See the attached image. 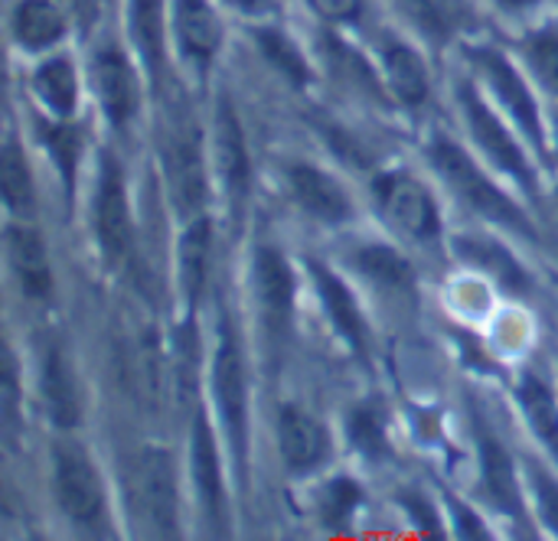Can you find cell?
Here are the masks:
<instances>
[{
  "label": "cell",
  "mask_w": 558,
  "mask_h": 541,
  "mask_svg": "<svg viewBox=\"0 0 558 541\" xmlns=\"http://www.w3.org/2000/svg\"><path fill=\"white\" fill-rule=\"evenodd\" d=\"M530 62L546 88L558 95V33H539L530 39Z\"/></svg>",
  "instance_id": "cell-36"
},
{
  "label": "cell",
  "mask_w": 558,
  "mask_h": 541,
  "mask_svg": "<svg viewBox=\"0 0 558 541\" xmlns=\"http://www.w3.org/2000/svg\"><path fill=\"white\" fill-rule=\"evenodd\" d=\"M520 405H523L536 438L546 447H553L558 457V408L556 402H553V392L536 376H523V382H520Z\"/></svg>",
  "instance_id": "cell-25"
},
{
  "label": "cell",
  "mask_w": 558,
  "mask_h": 541,
  "mask_svg": "<svg viewBox=\"0 0 558 541\" xmlns=\"http://www.w3.org/2000/svg\"><path fill=\"white\" fill-rule=\"evenodd\" d=\"M510 7H526V3H533V0H507Z\"/></svg>",
  "instance_id": "cell-45"
},
{
  "label": "cell",
  "mask_w": 558,
  "mask_h": 541,
  "mask_svg": "<svg viewBox=\"0 0 558 541\" xmlns=\"http://www.w3.org/2000/svg\"><path fill=\"white\" fill-rule=\"evenodd\" d=\"M327 65H330V72L347 85V88H353V91H369V95H376V85H373V75H369V69L363 65V59L356 56V52H350L343 42H337V39H327Z\"/></svg>",
  "instance_id": "cell-32"
},
{
  "label": "cell",
  "mask_w": 558,
  "mask_h": 541,
  "mask_svg": "<svg viewBox=\"0 0 558 541\" xmlns=\"http://www.w3.org/2000/svg\"><path fill=\"white\" fill-rule=\"evenodd\" d=\"M229 3L239 7V10H248V13H258V10L268 7V0H229Z\"/></svg>",
  "instance_id": "cell-44"
},
{
  "label": "cell",
  "mask_w": 558,
  "mask_h": 541,
  "mask_svg": "<svg viewBox=\"0 0 558 541\" xmlns=\"http://www.w3.org/2000/svg\"><path fill=\"white\" fill-rule=\"evenodd\" d=\"M255 284H258L262 304H265L275 317L288 313L291 297H294V278H291L288 261H284L278 251H271V248H262V251H258V258H255Z\"/></svg>",
  "instance_id": "cell-24"
},
{
  "label": "cell",
  "mask_w": 558,
  "mask_h": 541,
  "mask_svg": "<svg viewBox=\"0 0 558 541\" xmlns=\"http://www.w3.org/2000/svg\"><path fill=\"white\" fill-rule=\"evenodd\" d=\"M177 36L186 56H193L196 62H209L219 49L222 26L206 0H177Z\"/></svg>",
  "instance_id": "cell-18"
},
{
  "label": "cell",
  "mask_w": 558,
  "mask_h": 541,
  "mask_svg": "<svg viewBox=\"0 0 558 541\" xmlns=\"http://www.w3.org/2000/svg\"><path fill=\"white\" fill-rule=\"evenodd\" d=\"M454 248H458V255H461L468 265L487 271V274L497 278L504 287H510V291H523V287H526V274L520 271V265L513 261V255H510L504 245L487 242V238H458Z\"/></svg>",
  "instance_id": "cell-22"
},
{
  "label": "cell",
  "mask_w": 558,
  "mask_h": 541,
  "mask_svg": "<svg viewBox=\"0 0 558 541\" xmlns=\"http://www.w3.org/2000/svg\"><path fill=\"white\" fill-rule=\"evenodd\" d=\"M95 232L98 245L108 261H121L131 248V216H128V196L121 170L111 157L101 163V180L95 193Z\"/></svg>",
  "instance_id": "cell-6"
},
{
  "label": "cell",
  "mask_w": 558,
  "mask_h": 541,
  "mask_svg": "<svg viewBox=\"0 0 558 541\" xmlns=\"http://www.w3.org/2000/svg\"><path fill=\"white\" fill-rule=\"evenodd\" d=\"M383 62H386V78H389L396 98L418 108L428 98V69H425V62L405 42H396V39L383 46Z\"/></svg>",
  "instance_id": "cell-20"
},
{
  "label": "cell",
  "mask_w": 558,
  "mask_h": 541,
  "mask_svg": "<svg viewBox=\"0 0 558 541\" xmlns=\"http://www.w3.org/2000/svg\"><path fill=\"white\" fill-rule=\"evenodd\" d=\"M350 441L366 457H383L386 454V415H383L379 405L369 402V405H360L350 415Z\"/></svg>",
  "instance_id": "cell-31"
},
{
  "label": "cell",
  "mask_w": 558,
  "mask_h": 541,
  "mask_svg": "<svg viewBox=\"0 0 558 541\" xmlns=\"http://www.w3.org/2000/svg\"><path fill=\"white\" fill-rule=\"evenodd\" d=\"M52 483L59 506L75 526L95 529L105 516V493L98 483V474L85 451L75 444H59L56 447V464H52Z\"/></svg>",
  "instance_id": "cell-2"
},
{
  "label": "cell",
  "mask_w": 558,
  "mask_h": 541,
  "mask_svg": "<svg viewBox=\"0 0 558 541\" xmlns=\"http://www.w3.org/2000/svg\"><path fill=\"white\" fill-rule=\"evenodd\" d=\"M356 261H360V268H363L373 281H379V284H386V287H405V284L412 281L409 261H405L402 255H396L392 248H386V245H369V248H363Z\"/></svg>",
  "instance_id": "cell-30"
},
{
  "label": "cell",
  "mask_w": 558,
  "mask_h": 541,
  "mask_svg": "<svg viewBox=\"0 0 558 541\" xmlns=\"http://www.w3.org/2000/svg\"><path fill=\"white\" fill-rule=\"evenodd\" d=\"M451 509H454V516H458V526H461V536H464V539H487V532L481 529V519H477V516H468L458 503H451Z\"/></svg>",
  "instance_id": "cell-41"
},
{
  "label": "cell",
  "mask_w": 558,
  "mask_h": 541,
  "mask_svg": "<svg viewBox=\"0 0 558 541\" xmlns=\"http://www.w3.org/2000/svg\"><path fill=\"white\" fill-rule=\"evenodd\" d=\"M216 157H219V173H222L226 193L239 206L248 193V153H245V137H242L239 118L232 114L229 104H222L219 118H216Z\"/></svg>",
  "instance_id": "cell-14"
},
{
  "label": "cell",
  "mask_w": 558,
  "mask_h": 541,
  "mask_svg": "<svg viewBox=\"0 0 558 541\" xmlns=\"http://www.w3.org/2000/svg\"><path fill=\"white\" fill-rule=\"evenodd\" d=\"M533 490H536V503H539L546 526L558 536V483L546 470L533 467Z\"/></svg>",
  "instance_id": "cell-38"
},
{
  "label": "cell",
  "mask_w": 558,
  "mask_h": 541,
  "mask_svg": "<svg viewBox=\"0 0 558 541\" xmlns=\"http://www.w3.org/2000/svg\"><path fill=\"white\" fill-rule=\"evenodd\" d=\"M405 506H409L412 519H415V522H422V529H425V532L438 536V519L432 516V509H428V506H425L422 500H418V503H415V500H405Z\"/></svg>",
  "instance_id": "cell-42"
},
{
  "label": "cell",
  "mask_w": 558,
  "mask_h": 541,
  "mask_svg": "<svg viewBox=\"0 0 558 541\" xmlns=\"http://www.w3.org/2000/svg\"><path fill=\"white\" fill-rule=\"evenodd\" d=\"M134 490L147 526L163 539L177 536V477H173V460L163 451L150 447L137 457Z\"/></svg>",
  "instance_id": "cell-4"
},
{
  "label": "cell",
  "mask_w": 558,
  "mask_h": 541,
  "mask_svg": "<svg viewBox=\"0 0 558 541\" xmlns=\"http://www.w3.org/2000/svg\"><path fill=\"white\" fill-rule=\"evenodd\" d=\"M7 258H10V268H13L23 294L49 297L52 271H49L46 248H43V242H39V235L33 229H26V225H10L7 229Z\"/></svg>",
  "instance_id": "cell-13"
},
{
  "label": "cell",
  "mask_w": 558,
  "mask_h": 541,
  "mask_svg": "<svg viewBox=\"0 0 558 541\" xmlns=\"http://www.w3.org/2000/svg\"><path fill=\"white\" fill-rule=\"evenodd\" d=\"M163 173L170 186V199L180 212L196 216L206 199V173H203V150L193 127L177 124L163 144Z\"/></svg>",
  "instance_id": "cell-5"
},
{
  "label": "cell",
  "mask_w": 558,
  "mask_h": 541,
  "mask_svg": "<svg viewBox=\"0 0 558 541\" xmlns=\"http://www.w3.org/2000/svg\"><path fill=\"white\" fill-rule=\"evenodd\" d=\"M49 147L62 167V176L65 183H72V170H75V160H78V150H82V140H78V131L72 127H56L49 131Z\"/></svg>",
  "instance_id": "cell-37"
},
{
  "label": "cell",
  "mask_w": 558,
  "mask_h": 541,
  "mask_svg": "<svg viewBox=\"0 0 558 541\" xmlns=\"http://www.w3.org/2000/svg\"><path fill=\"white\" fill-rule=\"evenodd\" d=\"M36 95L43 98V104L56 114H72L75 108V72L65 59H49L36 69L33 75Z\"/></svg>",
  "instance_id": "cell-27"
},
{
  "label": "cell",
  "mask_w": 558,
  "mask_h": 541,
  "mask_svg": "<svg viewBox=\"0 0 558 541\" xmlns=\"http://www.w3.org/2000/svg\"><path fill=\"white\" fill-rule=\"evenodd\" d=\"M314 278H317V291H320V300L330 313V323L337 327L340 336H347V343L353 349H366V330H363V317H360V307L353 300V294L347 291V284L340 278H333L324 265H311Z\"/></svg>",
  "instance_id": "cell-19"
},
{
  "label": "cell",
  "mask_w": 558,
  "mask_h": 541,
  "mask_svg": "<svg viewBox=\"0 0 558 541\" xmlns=\"http://www.w3.org/2000/svg\"><path fill=\"white\" fill-rule=\"evenodd\" d=\"M193 480H196L199 503H203L209 526L222 529L226 526V500H222L219 454H216L213 431L203 415H196V421H193Z\"/></svg>",
  "instance_id": "cell-12"
},
{
  "label": "cell",
  "mask_w": 558,
  "mask_h": 541,
  "mask_svg": "<svg viewBox=\"0 0 558 541\" xmlns=\"http://www.w3.org/2000/svg\"><path fill=\"white\" fill-rule=\"evenodd\" d=\"M477 56V65L484 69V75L490 78V85L497 88L504 108L513 114V121L530 134V140L536 147H543V124H539V108L530 95V88L523 85V78L517 75V69L500 56V52H490V49H481L474 52Z\"/></svg>",
  "instance_id": "cell-9"
},
{
  "label": "cell",
  "mask_w": 558,
  "mask_h": 541,
  "mask_svg": "<svg viewBox=\"0 0 558 541\" xmlns=\"http://www.w3.org/2000/svg\"><path fill=\"white\" fill-rule=\"evenodd\" d=\"M258 46H262V52L268 56V62L278 65L281 75H288L294 85H304V82H307L304 56L294 49V42H291L288 36H281V33H275V29H262V33H258Z\"/></svg>",
  "instance_id": "cell-33"
},
{
  "label": "cell",
  "mask_w": 558,
  "mask_h": 541,
  "mask_svg": "<svg viewBox=\"0 0 558 541\" xmlns=\"http://www.w3.org/2000/svg\"><path fill=\"white\" fill-rule=\"evenodd\" d=\"M311 7L327 20H353L360 13V0H311Z\"/></svg>",
  "instance_id": "cell-40"
},
{
  "label": "cell",
  "mask_w": 558,
  "mask_h": 541,
  "mask_svg": "<svg viewBox=\"0 0 558 541\" xmlns=\"http://www.w3.org/2000/svg\"><path fill=\"white\" fill-rule=\"evenodd\" d=\"M69 7H72V10L78 13V20H82V23H88V20H92V16L98 13L101 0H69Z\"/></svg>",
  "instance_id": "cell-43"
},
{
  "label": "cell",
  "mask_w": 558,
  "mask_h": 541,
  "mask_svg": "<svg viewBox=\"0 0 558 541\" xmlns=\"http://www.w3.org/2000/svg\"><path fill=\"white\" fill-rule=\"evenodd\" d=\"M43 398L49 408V418L59 428H75L82 421V398L72 376V366L65 362L62 349L52 346L43 359Z\"/></svg>",
  "instance_id": "cell-15"
},
{
  "label": "cell",
  "mask_w": 558,
  "mask_h": 541,
  "mask_svg": "<svg viewBox=\"0 0 558 541\" xmlns=\"http://www.w3.org/2000/svg\"><path fill=\"white\" fill-rule=\"evenodd\" d=\"M95 91L101 101V111L114 121L124 124L137 111V82L121 52H101L92 65Z\"/></svg>",
  "instance_id": "cell-10"
},
{
  "label": "cell",
  "mask_w": 558,
  "mask_h": 541,
  "mask_svg": "<svg viewBox=\"0 0 558 541\" xmlns=\"http://www.w3.org/2000/svg\"><path fill=\"white\" fill-rule=\"evenodd\" d=\"M134 36L137 46L147 59V65L157 72L160 56H163V16H160V0H134Z\"/></svg>",
  "instance_id": "cell-29"
},
{
  "label": "cell",
  "mask_w": 558,
  "mask_h": 541,
  "mask_svg": "<svg viewBox=\"0 0 558 541\" xmlns=\"http://www.w3.org/2000/svg\"><path fill=\"white\" fill-rule=\"evenodd\" d=\"M291 189H294L298 202L311 216H317L324 222H343V219H350V199H347V193L324 170L294 167L291 170Z\"/></svg>",
  "instance_id": "cell-17"
},
{
  "label": "cell",
  "mask_w": 558,
  "mask_h": 541,
  "mask_svg": "<svg viewBox=\"0 0 558 541\" xmlns=\"http://www.w3.org/2000/svg\"><path fill=\"white\" fill-rule=\"evenodd\" d=\"M376 193H379V202L389 212V219L399 229H405L412 238L428 242L438 235V209L422 183H415L405 173H392L376 183Z\"/></svg>",
  "instance_id": "cell-7"
},
{
  "label": "cell",
  "mask_w": 558,
  "mask_h": 541,
  "mask_svg": "<svg viewBox=\"0 0 558 541\" xmlns=\"http://www.w3.org/2000/svg\"><path fill=\"white\" fill-rule=\"evenodd\" d=\"M209 251H213V232L206 219H196L183 242H180V281L190 300H199L206 278H209Z\"/></svg>",
  "instance_id": "cell-23"
},
{
  "label": "cell",
  "mask_w": 558,
  "mask_h": 541,
  "mask_svg": "<svg viewBox=\"0 0 558 541\" xmlns=\"http://www.w3.org/2000/svg\"><path fill=\"white\" fill-rule=\"evenodd\" d=\"M0 180H3V202L16 216L33 212V176L29 167L16 147V140H7L3 147V163H0Z\"/></svg>",
  "instance_id": "cell-28"
},
{
  "label": "cell",
  "mask_w": 558,
  "mask_h": 541,
  "mask_svg": "<svg viewBox=\"0 0 558 541\" xmlns=\"http://www.w3.org/2000/svg\"><path fill=\"white\" fill-rule=\"evenodd\" d=\"M461 104H464V114H468V124H471L477 144L490 153V160L533 189V173H530V167L523 160V150L513 144V137L507 134V127L490 114V108L481 101V95L474 88L461 85Z\"/></svg>",
  "instance_id": "cell-8"
},
{
  "label": "cell",
  "mask_w": 558,
  "mask_h": 541,
  "mask_svg": "<svg viewBox=\"0 0 558 541\" xmlns=\"http://www.w3.org/2000/svg\"><path fill=\"white\" fill-rule=\"evenodd\" d=\"M432 160L438 167V173L451 183V189L468 202L474 206L481 216L494 219V222H504L510 229H520V232H530V222L523 219V212L481 173V167L461 150L454 147L451 140H438L432 147ZM533 235V232H530Z\"/></svg>",
  "instance_id": "cell-1"
},
{
  "label": "cell",
  "mask_w": 558,
  "mask_h": 541,
  "mask_svg": "<svg viewBox=\"0 0 558 541\" xmlns=\"http://www.w3.org/2000/svg\"><path fill=\"white\" fill-rule=\"evenodd\" d=\"M360 487L356 483H350V480H333L330 487H327V493H324V519H327V526H333V529H340L350 516H353V509L360 506Z\"/></svg>",
  "instance_id": "cell-35"
},
{
  "label": "cell",
  "mask_w": 558,
  "mask_h": 541,
  "mask_svg": "<svg viewBox=\"0 0 558 541\" xmlns=\"http://www.w3.org/2000/svg\"><path fill=\"white\" fill-rule=\"evenodd\" d=\"M405 7L412 10V16L432 36H448L454 29L458 16H461L458 0H405Z\"/></svg>",
  "instance_id": "cell-34"
},
{
  "label": "cell",
  "mask_w": 558,
  "mask_h": 541,
  "mask_svg": "<svg viewBox=\"0 0 558 541\" xmlns=\"http://www.w3.org/2000/svg\"><path fill=\"white\" fill-rule=\"evenodd\" d=\"M13 408H16V379H13V362H10V356H7V366H3V428H7V434H10L13 425H16Z\"/></svg>",
  "instance_id": "cell-39"
},
{
  "label": "cell",
  "mask_w": 558,
  "mask_h": 541,
  "mask_svg": "<svg viewBox=\"0 0 558 541\" xmlns=\"http://www.w3.org/2000/svg\"><path fill=\"white\" fill-rule=\"evenodd\" d=\"M213 385H216V402L222 411L226 434L232 441V451L239 457V470H245V444H248V405H245V369L239 346L232 336L222 330L216 366H213Z\"/></svg>",
  "instance_id": "cell-3"
},
{
  "label": "cell",
  "mask_w": 558,
  "mask_h": 541,
  "mask_svg": "<svg viewBox=\"0 0 558 541\" xmlns=\"http://www.w3.org/2000/svg\"><path fill=\"white\" fill-rule=\"evenodd\" d=\"M62 13L49 0H20V7L13 10V36L29 49L52 46L62 36Z\"/></svg>",
  "instance_id": "cell-21"
},
{
  "label": "cell",
  "mask_w": 558,
  "mask_h": 541,
  "mask_svg": "<svg viewBox=\"0 0 558 541\" xmlns=\"http://www.w3.org/2000/svg\"><path fill=\"white\" fill-rule=\"evenodd\" d=\"M556 134H558V121H556Z\"/></svg>",
  "instance_id": "cell-46"
},
{
  "label": "cell",
  "mask_w": 558,
  "mask_h": 541,
  "mask_svg": "<svg viewBox=\"0 0 558 541\" xmlns=\"http://www.w3.org/2000/svg\"><path fill=\"white\" fill-rule=\"evenodd\" d=\"M124 366H128V379L137 392V402H144L147 408H160L167 366H163V353L157 346V336L150 330L131 333V340L124 343Z\"/></svg>",
  "instance_id": "cell-11"
},
{
  "label": "cell",
  "mask_w": 558,
  "mask_h": 541,
  "mask_svg": "<svg viewBox=\"0 0 558 541\" xmlns=\"http://www.w3.org/2000/svg\"><path fill=\"white\" fill-rule=\"evenodd\" d=\"M481 457H484V480L497 506L507 513H520V487L504 447L494 438H481Z\"/></svg>",
  "instance_id": "cell-26"
},
{
  "label": "cell",
  "mask_w": 558,
  "mask_h": 541,
  "mask_svg": "<svg viewBox=\"0 0 558 541\" xmlns=\"http://www.w3.org/2000/svg\"><path fill=\"white\" fill-rule=\"evenodd\" d=\"M278 438H281L284 464L294 467V470H311L327 454V434H324V428L311 415H304L301 408H284L281 411Z\"/></svg>",
  "instance_id": "cell-16"
}]
</instances>
